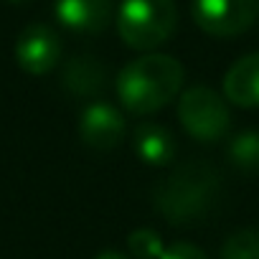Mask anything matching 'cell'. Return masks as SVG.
<instances>
[{"label":"cell","mask_w":259,"mask_h":259,"mask_svg":"<svg viewBox=\"0 0 259 259\" xmlns=\"http://www.w3.org/2000/svg\"><path fill=\"white\" fill-rule=\"evenodd\" d=\"M226 158L241 173H259V130H246L231 138Z\"/></svg>","instance_id":"obj_12"},{"label":"cell","mask_w":259,"mask_h":259,"mask_svg":"<svg viewBox=\"0 0 259 259\" xmlns=\"http://www.w3.org/2000/svg\"><path fill=\"white\" fill-rule=\"evenodd\" d=\"M224 94L236 107H259V54L241 56L224 76Z\"/></svg>","instance_id":"obj_9"},{"label":"cell","mask_w":259,"mask_h":259,"mask_svg":"<svg viewBox=\"0 0 259 259\" xmlns=\"http://www.w3.org/2000/svg\"><path fill=\"white\" fill-rule=\"evenodd\" d=\"M178 119L186 133L198 143H216L226 138L231 114L226 102L211 87H191L178 99Z\"/></svg>","instance_id":"obj_4"},{"label":"cell","mask_w":259,"mask_h":259,"mask_svg":"<svg viewBox=\"0 0 259 259\" xmlns=\"http://www.w3.org/2000/svg\"><path fill=\"white\" fill-rule=\"evenodd\" d=\"M112 0H54L56 21L76 33H102L112 21Z\"/></svg>","instance_id":"obj_8"},{"label":"cell","mask_w":259,"mask_h":259,"mask_svg":"<svg viewBox=\"0 0 259 259\" xmlns=\"http://www.w3.org/2000/svg\"><path fill=\"white\" fill-rule=\"evenodd\" d=\"M178 23L173 0H122L117 8V33L135 51L163 46Z\"/></svg>","instance_id":"obj_3"},{"label":"cell","mask_w":259,"mask_h":259,"mask_svg":"<svg viewBox=\"0 0 259 259\" xmlns=\"http://www.w3.org/2000/svg\"><path fill=\"white\" fill-rule=\"evenodd\" d=\"M124 117L104 102H94L84 109L79 122V135L92 150H112L124 140Z\"/></svg>","instance_id":"obj_7"},{"label":"cell","mask_w":259,"mask_h":259,"mask_svg":"<svg viewBox=\"0 0 259 259\" xmlns=\"http://www.w3.org/2000/svg\"><path fill=\"white\" fill-rule=\"evenodd\" d=\"M61 56V41L56 31L46 23L28 26L16 41V61L26 74L44 76L49 74Z\"/></svg>","instance_id":"obj_6"},{"label":"cell","mask_w":259,"mask_h":259,"mask_svg":"<svg viewBox=\"0 0 259 259\" xmlns=\"http://www.w3.org/2000/svg\"><path fill=\"white\" fill-rule=\"evenodd\" d=\"M221 259H259V231L241 229L231 234L221 246Z\"/></svg>","instance_id":"obj_13"},{"label":"cell","mask_w":259,"mask_h":259,"mask_svg":"<svg viewBox=\"0 0 259 259\" xmlns=\"http://www.w3.org/2000/svg\"><path fill=\"white\" fill-rule=\"evenodd\" d=\"M221 201V173L206 160L176 165L153 191L155 211L173 226L203 224Z\"/></svg>","instance_id":"obj_1"},{"label":"cell","mask_w":259,"mask_h":259,"mask_svg":"<svg viewBox=\"0 0 259 259\" xmlns=\"http://www.w3.org/2000/svg\"><path fill=\"white\" fill-rule=\"evenodd\" d=\"M186 71L168 54H145L130 61L117 76V97L133 114H153L178 97Z\"/></svg>","instance_id":"obj_2"},{"label":"cell","mask_w":259,"mask_h":259,"mask_svg":"<svg viewBox=\"0 0 259 259\" xmlns=\"http://www.w3.org/2000/svg\"><path fill=\"white\" fill-rule=\"evenodd\" d=\"M64 87L74 94V97H84V99H94L104 92L107 87V69L99 59L94 56H74L61 74Z\"/></svg>","instance_id":"obj_10"},{"label":"cell","mask_w":259,"mask_h":259,"mask_svg":"<svg viewBox=\"0 0 259 259\" xmlns=\"http://www.w3.org/2000/svg\"><path fill=\"white\" fill-rule=\"evenodd\" d=\"M6 3H23V0H6Z\"/></svg>","instance_id":"obj_17"},{"label":"cell","mask_w":259,"mask_h":259,"mask_svg":"<svg viewBox=\"0 0 259 259\" xmlns=\"http://www.w3.org/2000/svg\"><path fill=\"white\" fill-rule=\"evenodd\" d=\"M259 18V0H193L196 26L216 38L246 33Z\"/></svg>","instance_id":"obj_5"},{"label":"cell","mask_w":259,"mask_h":259,"mask_svg":"<svg viewBox=\"0 0 259 259\" xmlns=\"http://www.w3.org/2000/svg\"><path fill=\"white\" fill-rule=\"evenodd\" d=\"M97 259H130L127 254H122V251H102Z\"/></svg>","instance_id":"obj_16"},{"label":"cell","mask_w":259,"mask_h":259,"mask_svg":"<svg viewBox=\"0 0 259 259\" xmlns=\"http://www.w3.org/2000/svg\"><path fill=\"white\" fill-rule=\"evenodd\" d=\"M135 153L145 165L163 168L176 160V140L165 127L155 122H143L135 130Z\"/></svg>","instance_id":"obj_11"},{"label":"cell","mask_w":259,"mask_h":259,"mask_svg":"<svg viewBox=\"0 0 259 259\" xmlns=\"http://www.w3.org/2000/svg\"><path fill=\"white\" fill-rule=\"evenodd\" d=\"M127 246H130V254L135 259H160L163 256V239L158 231L153 229H138L127 236Z\"/></svg>","instance_id":"obj_14"},{"label":"cell","mask_w":259,"mask_h":259,"mask_svg":"<svg viewBox=\"0 0 259 259\" xmlns=\"http://www.w3.org/2000/svg\"><path fill=\"white\" fill-rule=\"evenodd\" d=\"M160 259H208V256L196 244H191V241H176V244H170L163 251Z\"/></svg>","instance_id":"obj_15"}]
</instances>
